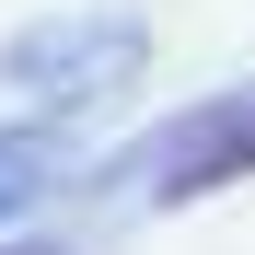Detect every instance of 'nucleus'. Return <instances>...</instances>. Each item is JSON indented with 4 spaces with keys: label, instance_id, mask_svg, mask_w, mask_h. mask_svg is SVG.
Returning a JSON list of instances; mask_svg holds the SVG:
<instances>
[{
    "label": "nucleus",
    "instance_id": "f03ea898",
    "mask_svg": "<svg viewBox=\"0 0 255 255\" xmlns=\"http://www.w3.org/2000/svg\"><path fill=\"white\" fill-rule=\"evenodd\" d=\"M255 174V93L244 105H209L186 128H162V162H151V197H209V186H244Z\"/></svg>",
    "mask_w": 255,
    "mask_h": 255
},
{
    "label": "nucleus",
    "instance_id": "f257e3e1",
    "mask_svg": "<svg viewBox=\"0 0 255 255\" xmlns=\"http://www.w3.org/2000/svg\"><path fill=\"white\" fill-rule=\"evenodd\" d=\"M128 58H139V23L128 12H81V23H35V35H12V81H35V93H47L58 81V105H81L93 93V81H116Z\"/></svg>",
    "mask_w": 255,
    "mask_h": 255
},
{
    "label": "nucleus",
    "instance_id": "7ed1b4c3",
    "mask_svg": "<svg viewBox=\"0 0 255 255\" xmlns=\"http://www.w3.org/2000/svg\"><path fill=\"white\" fill-rule=\"evenodd\" d=\"M47 174H58V151H47V139H0V221L47 197Z\"/></svg>",
    "mask_w": 255,
    "mask_h": 255
}]
</instances>
